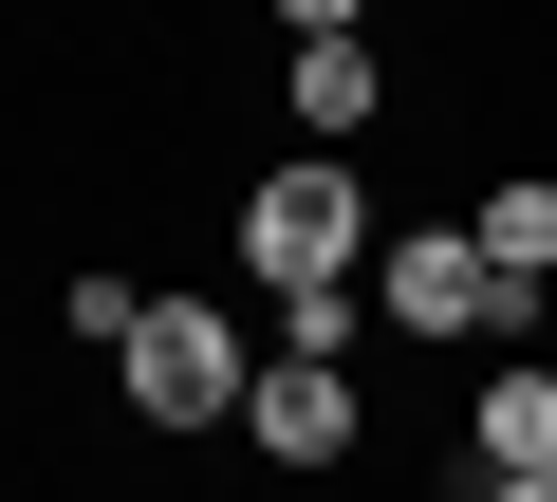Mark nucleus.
Instances as JSON below:
<instances>
[{"label": "nucleus", "instance_id": "1", "mask_svg": "<svg viewBox=\"0 0 557 502\" xmlns=\"http://www.w3.org/2000/svg\"><path fill=\"white\" fill-rule=\"evenodd\" d=\"M391 261V242H372V186L354 168H278V186H242V280L278 298V317H298V298H354Z\"/></svg>", "mask_w": 557, "mask_h": 502}, {"label": "nucleus", "instance_id": "2", "mask_svg": "<svg viewBox=\"0 0 557 502\" xmlns=\"http://www.w3.org/2000/svg\"><path fill=\"white\" fill-rule=\"evenodd\" d=\"M131 409H149V428H242V409H260V354H242L205 298H168V317L131 335Z\"/></svg>", "mask_w": 557, "mask_h": 502}, {"label": "nucleus", "instance_id": "3", "mask_svg": "<svg viewBox=\"0 0 557 502\" xmlns=\"http://www.w3.org/2000/svg\"><path fill=\"white\" fill-rule=\"evenodd\" d=\"M372 298H391L409 335H502V261H483V223H409L391 261H372Z\"/></svg>", "mask_w": 557, "mask_h": 502}, {"label": "nucleus", "instance_id": "4", "mask_svg": "<svg viewBox=\"0 0 557 502\" xmlns=\"http://www.w3.org/2000/svg\"><path fill=\"white\" fill-rule=\"evenodd\" d=\"M278 75H298V131H317V168L354 149V112H372V38L335 20V0H298V38H278Z\"/></svg>", "mask_w": 557, "mask_h": 502}, {"label": "nucleus", "instance_id": "5", "mask_svg": "<svg viewBox=\"0 0 557 502\" xmlns=\"http://www.w3.org/2000/svg\"><path fill=\"white\" fill-rule=\"evenodd\" d=\"M278 465H354V372H317V354H260V409H242Z\"/></svg>", "mask_w": 557, "mask_h": 502}, {"label": "nucleus", "instance_id": "6", "mask_svg": "<svg viewBox=\"0 0 557 502\" xmlns=\"http://www.w3.org/2000/svg\"><path fill=\"white\" fill-rule=\"evenodd\" d=\"M465 483H557V372H483V446Z\"/></svg>", "mask_w": 557, "mask_h": 502}, {"label": "nucleus", "instance_id": "7", "mask_svg": "<svg viewBox=\"0 0 557 502\" xmlns=\"http://www.w3.org/2000/svg\"><path fill=\"white\" fill-rule=\"evenodd\" d=\"M483 261L502 280H557V186H483Z\"/></svg>", "mask_w": 557, "mask_h": 502}, {"label": "nucleus", "instance_id": "8", "mask_svg": "<svg viewBox=\"0 0 557 502\" xmlns=\"http://www.w3.org/2000/svg\"><path fill=\"white\" fill-rule=\"evenodd\" d=\"M57 317H75V335H94V354H112V372H131V335H149V317H168V298H149V280H112V261H94V280H75V298H57Z\"/></svg>", "mask_w": 557, "mask_h": 502}, {"label": "nucleus", "instance_id": "9", "mask_svg": "<svg viewBox=\"0 0 557 502\" xmlns=\"http://www.w3.org/2000/svg\"><path fill=\"white\" fill-rule=\"evenodd\" d=\"M483 502H557V483H483Z\"/></svg>", "mask_w": 557, "mask_h": 502}]
</instances>
